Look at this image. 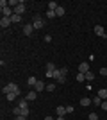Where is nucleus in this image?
Masks as SVG:
<instances>
[{
    "label": "nucleus",
    "mask_w": 107,
    "mask_h": 120,
    "mask_svg": "<svg viewBox=\"0 0 107 120\" xmlns=\"http://www.w3.org/2000/svg\"><path fill=\"white\" fill-rule=\"evenodd\" d=\"M16 120H27V116H23V115H18V116H16Z\"/></svg>",
    "instance_id": "nucleus-31"
},
{
    "label": "nucleus",
    "mask_w": 107,
    "mask_h": 120,
    "mask_svg": "<svg viewBox=\"0 0 107 120\" xmlns=\"http://www.w3.org/2000/svg\"><path fill=\"white\" fill-rule=\"evenodd\" d=\"M95 34H97V36H102V38H105V36H107L102 25H95Z\"/></svg>",
    "instance_id": "nucleus-5"
},
{
    "label": "nucleus",
    "mask_w": 107,
    "mask_h": 120,
    "mask_svg": "<svg viewBox=\"0 0 107 120\" xmlns=\"http://www.w3.org/2000/svg\"><path fill=\"white\" fill-rule=\"evenodd\" d=\"M45 120H55V118H52V116H48V115H46V118Z\"/></svg>",
    "instance_id": "nucleus-32"
},
{
    "label": "nucleus",
    "mask_w": 107,
    "mask_h": 120,
    "mask_svg": "<svg viewBox=\"0 0 107 120\" xmlns=\"http://www.w3.org/2000/svg\"><path fill=\"white\" fill-rule=\"evenodd\" d=\"M11 25V18H7V16H2V20H0V27L2 29H7Z\"/></svg>",
    "instance_id": "nucleus-4"
},
{
    "label": "nucleus",
    "mask_w": 107,
    "mask_h": 120,
    "mask_svg": "<svg viewBox=\"0 0 107 120\" xmlns=\"http://www.w3.org/2000/svg\"><path fill=\"white\" fill-rule=\"evenodd\" d=\"M46 7H48V11H55L57 7H59V4H57V2H54V0H52V2H48V4H46Z\"/></svg>",
    "instance_id": "nucleus-11"
},
{
    "label": "nucleus",
    "mask_w": 107,
    "mask_h": 120,
    "mask_svg": "<svg viewBox=\"0 0 107 120\" xmlns=\"http://www.w3.org/2000/svg\"><path fill=\"white\" fill-rule=\"evenodd\" d=\"M98 97H100L102 100H107V90H100L98 91Z\"/></svg>",
    "instance_id": "nucleus-18"
},
{
    "label": "nucleus",
    "mask_w": 107,
    "mask_h": 120,
    "mask_svg": "<svg viewBox=\"0 0 107 120\" xmlns=\"http://www.w3.org/2000/svg\"><path fill=\"white\" fill-rule=\"evenodd\" d=\"M46 18H55V11H46Z\"/></svg>",
    "instance_id": "nucleus-23"
},
{
    "label": "nucleus",
    "mask_w": 107,
    "mask_h": 120,
    "mask_svg": "<svg viewBox=\"0 0 107 120\" xmlns=\"http://www.w3.org/2000/svg\"><path fill=\"white\" fill-rule=\"evenodd\" d=\"M79 72H80V74L89 72V63H80V65H79Z\"/></svg>",
    "instance_id": "nucleus-7"
},
{
    "label": "nucleus",
    "mask_w": 107,
    "mask_h": 120,
    "mask_svg": "<svg viewBox=\"0 0 107 120\" xmlns=\"http://www.w3.org/2000/svg\"><path fill=\"white\" fill-rule=\"evenodd\" d=\"M66 74H68V68H66V66H62V68H61V75L66 77Z\"/></svg>",
    "instance_id": "nucleus-27"
},
{
    "label": "nucleus",
    "mask_w": 107,
    "mask_h": 120,
    "mask_svg": "<svg viewBox=\"0 0 107 120\" xmlns=\"http://www.w3.org/2000/svg\"><path fill=\"white\" fill-rule=\"evenodd\" d=\"M104 111H107V100H102V106H100Z\"/></svg>",
    "instance_id": "nucleus-28"
},
{
    "label": "nucleus",
    "mask_w": 107,
    "mask_h": 120,
    "mask_svg": "<svg viewBox=\"0 0 107 120\" xmlns=\"http://www.w3.org/2000/svg\"><path fill=\"white\" fill-rule=\"evenodd\" d=\"M18 106H20L21 109H25V108H29V100H27V99H23V100H20V102H18Z\"/></svg>",
    "instance_id": "nucleus-16"
},
{
    "label": "nucleus",
    "mask_w": 107,
    "mask_h": 120,
    "mask_svg": "<svg viewBox=\"0 0 107 120\" xmlns=\"http://www.w3.org/2000/svg\"><path fill=\"white\" fill-rule=\"evenodd\" d=\"M38 99V91H29V93H27V100H29V102H31V100H36Z\"/></svg>",
    "instance_id": "nucleus-12"
},
{
    "label": "nucleus",
    "mask_w": 107,
    "mask_h": 120,
    "mask_svg": "<svg viewBox=\"0 0 107 120\" xmlns=\"http://www.w3.org/2000/svg\"><path fill=\"white\" fill-rule=\"evenodd\" d=\"M20 22H21V16L20 15H16V13H14V15L11 16V23H20Z\"/></svg>",
    "instance_id": "nucleus-13"
},
{
    "label": "nucleus",
    "mask_w": 107,
    "mask_h": 120,
    "mask_svg": "<svg viewBox=\"0 0 107 120\" xmlns=\"http://www.w3.org/2000/svg\"><path fill=\"white\" fill-rule=\"evenodd\" d=\"M14 13H16V15H23V13H25V2H20V4H18V5H16V7H14Z\"/></svg>",
    "instance_id": "nucleus-3"
},
{
    "label": "nucleus",
    "mask_w": 107,
    "mask_h": 120,
    "mask_svg": "<svg viewBox=\"0 0 107 120\" xmlns=\"http://www.w3.org/2000/svg\"><path fill=\"white\" fill-rule=\"evenodd\" d=\"M84 77H86V79H87V81H89V82H91V81H93V79H95V74H93V72H91V70H89V72H86V74H84Z\"/></svg>",
    "instance_id": "nucleus-17"
},
{
    "label": "nucleus",
    "mask_w": 107,
    "mask_h": 120,
    "mask_svg": "<svg viewBox=\"0 0 107 120\" xmlns=\"http://www.w3.org/2000/svg\"><path fill=\"white\" fill-rule=\"evenodd\" d=\"M64 13H66V11H64V7H62V5H59V7L55 9V16H64Z\"/></svg>",
    "instance_id": "nucleus-14"
},
{
    "label": "nucleus",
    "mask_w": 107,
    "mask_h": 120,
    "mask_svg": "<svg viewBox=\"0 0 107 120\" xmlns=\"http://www.w3.org/2000/svg\"><path fill=\"white\" fill-rule=\"evenodd\" d=\"M80 104L82 106H91L93 104V99H89V97H82V99H80Z\"/></svg>",
    "instance_id": "nucleus-9"
},
{
    "label": "nucleus",
    "mask_w": 107,
    "mask_h": 120,
    "mask_svg": "<svg viewBox=\"0 0 107 120\" xmlns=\"http://www.w3.org/2000/svg\"><path fill=\"white\" fill-rule=\"evenodd\" d=\"M55 90V84H46V91H54Z\"/></svg>",
    "instance_id": "nucleus-25"
},
{
    "label": "nucleus",
    "mask_w": 107,
    "mask_h": 120,
    "mask_svg": "<svg viewBox=\"0 0 107 120\" xmlns=\"http://www.w3.org/2000/svg\"><path fill=\"white\" fill-rule=\"evenodd\" d=\"M27 82H29V86H36V84H38V79H36V77H29Z\"/></svg>",
    "instance_id": "nucleus-19"
},
{
    "label": "nucleus",
    "mask_w": 107,
    "mask_h": 120,
    "mask_svg": "<svg viewBox=\"0 0 107 120\" xmlns=\"http://www.w3.org/2000/svg\"><path fill=\"white\" fill-rule=\"evenodd\" d=\"M55 111H57V115H59V116H64V115H66V106H57Z\"/></svg>",
    "instance_id": "nucleus-8"
},
{
    "label": "nucleus",
    "mask_w": 107,
    "mask_h": 120,
    "mask_svg": "<svg viewBox=\"0 0 107 120\" xmlns=\"http://www.w3.org/2000/svg\"><path fill=\"white\" fill-rule=\"evenodd\" d=\"M45 90V82L43 81H38V84L34 86V91H43Z\"/></svg>",
    "instance_id": "nucleus-10"
},
{
    "label": "nucleus",
    "mask_w": 107,
    "mask_h": 120,
    "mask_svg": "<svg viewBox=\"0 0 107 120\" xmlns=\"http://www.w3.org/2000/svg\"><path fill=\"white\" fill-rule=\"evenodd\" d=\"M7 95V93H18L20 95V88H18V84H14V82H9L7 86H4V90H2Z\"/></svg>",
    "instance_id": "nucleus-1"
},
{
    "label": "nucleus",
    "mask_w": 107,
    "mask_h": 120,
    "mask_svg": "<svg viewBox=\"0 0 107 120\" xmlns=\"http://www.w3.org/2000/svg\"><path fill=\"white\" fill-rule=\"evenodd\" d=\"M66 113H73V106H66Z\"/></svg>",
    "instance_id": "nucleus-29"
},
{
    "label": "nucleus",
    "mask_w": 107,
    "mask_h": 120,
    "mask_svg": "<svg viewBox=\"0 0 107 120\" xmlns=\"http://www.w3.org/2000/svg\"><path fill=\"white\" fill-rule=\"evenodd\" d=\"M100 74H102V75H107V68H104V66H102V68H100Z\"/></svg>",
    "instance_id": "nucleus-30"
},
{
    "label": "nucleus",
    "mask_w": 107,
    "mask_h": 120,
    "mask_svg": "<svg viewBox=\"0 0 107 120\" xmlns=\"http://www.w3.org/2000/svg\"><path fill=\"white\" fill-rule=\"evenodd\" d=\"M55 70H57V68H55V65H54V63H46V72H52V74H54Z\"/></svg>",
    "instance_id": "nucleus-15"
},
{
    "label": "nucleus",
    "mask_w": 107,
    "mask_h": 120,
    "mask_svg": "<svg viewBox=\"0 0 107 120\" xmlns=\"http://www.w3.org/2000/svg\"><path fill=\"white\" fill-rule=\"evenodd\" d=\"M55 120H64V116H57V118Z\"/></svg>",
    "instance_id": "nucleus-33"
},
{
    "label": "nucleus",
    "mask_w": 107,
    "mask_h": 120,
    "mask_svg": "<svg viewBox=\"0 0 107 120\" xmlns=\"http://www.w3.org/2000/svg\"><path fill=\"white\" fill-rule=\"evenodd\" d=\"M89 120H98V115L97 113H89Z\"/></svg>",
    "instance_id": "nucleus-26"
},
{
    "label": "nucleus",
    "mask_w": 107,
    "mask_h": 120,
    "mask_svg": "<svg viewBox=\"0 0 107 120\" xmlns=\"http://www.w3.org/2000/svg\"><path fill=\"white\" fill-rule=\"evenodd\" d=\"M84 79H86V77H84V74H80V72H79V74H77V81H79V82H82Z\"/></svg>",
    "instance_id": "nucleus-24"
},
{
    "label": "nucleus",
    "mask_w": 107,
    "mask_h": 120,
    "mask_svg": "<svg viewBox=\"0 0 107 120\" xmlns=\"http://www.w3.org/2000/svg\"><path fill=\"white\" fill-rule=\"evenodd\" d=\"M61 77H62V75H61V70H55V72H54V79H55V81H59Z\"/></svg>",
    "instance_id": "nucleus-22"
},
{
    "label": "nucleus",
    "mask_w": 107,
    "mask_h": 120,
    "mask_svg": "<svg viewBox=\"0 0 107 120\" xmlns=\"http://www.w3.org/2000/svg\"><path fill=\"white\" fill-rule=\"evenodd\" d=\"M105 90H107V86H105Z\"/></svg>",
    "instance_id": "nucleus-34"
},
{
    "label": "nucleus",
    "mask_w": 107,
    "mask_h": 120,
    "mask_svg": "<svg viewBox=\"0 0 107 120\" xmlns=\"http://www.w3.org/2000/svg\"><path fill=\"white\" fill-rule=\"evenodd\" d=\"M32 30H34V27H32V23H27V25H23V34L31 36V34H32Z\"/></svg>",
    "instance_id": "nucleus-6"
},
{
    "label": "nucleus",
    "mask_w": 107,
    "mask_h": 120,
    "mask_svg": "<svg viewBox=\"0 0 107 120\" xmlns=\"http://www.w3.org/2000/svg\"><path fill=\"white\" fill-rule=\"evenodd\" d=\"M5 97H7V100H9V102H11V100H14L16 97H18V93H7V95H5Z\"/></svg>",
    "instance_id": "nucleus-21"
},
{
    "label": "nucleus",
    "mask_w": 107,
    "mask_h": 120,
    "mask_svg": "<svg viewBox=\"0 0 107 120\" xmlns=\"http://www.w3.org/2000/svg\"><path fill=\"white\" fill-rule=\"evenodd\" d=\"M93 104H95V106H102V99H100V97H93Z\"/></svg>",
    "instance_id": "nucleus-20"
},
{
    "label": "nucleus",
    "mask_w": 107,
    "mask_h": 120,
    "mask_svg": "<svg viewBox=\"0 0 107 120\" xmlns=\"http://www.w3.org/2000/svg\"><path fill=\"white\" fill-rule=\"evenodd\" d=\"M32 27H34V29H43V27H45V20H43L41 16H34V20H32Z\"/></svg>",
    "instance_id": "nucleus-2"
}]
</instances>
